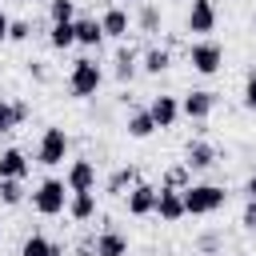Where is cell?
<instances>
[{
  "label": "cell",
  "instance_id": "6da1fadb",
  "mask_svg": "<svg viewBox=\"0 0 256 256\" xmlns=\"http://www.w3.org/2000/svg\"><path fill=\"white\" fill-rule=\"evenodd\" d=\"M100 84H104V68H100L92 56H80V60L68 68V96L92 100V96L100 92Z\"/></svg>",
  "mask_w": 256,
  "mask_h": 256
},
{
  "label": "cell",
  "instance_id": "7a4b0ae2",
  "mask_svg": "<svg viewBox=\"0 0 256 256\" xmlns=\"http://www.w3.org/2000/svg\"><path fill=\"white\" fill-rule=\"evenodd\" d=\"M180 196H184V216H212L228 204V192L220 184H188Z\"/></svg>",
  "mask_w": 256,
  "mask_h": 256
},
{
  "label": "cell",
  "instance_id": "3957f363",
  "mask_svg": "<svg viewBox=\"0 0 256 256\" xmlns=\"http://www.w3.org/2000/svg\"><path fill=\"white\" fill-rule=\"evenodd\" d=\"M68 148H72L68 132H64L60 124H48V128L40 132V144H36V164L56 168V164H64V160H68Z\"/></svg>",
  "mask_w": 256,
  "mask_h": 256
},
{
  "label": "cell",
  "instance_id": "277c9868",
  "mask_svg": "<svg viewBox=\"0 0 256 256\" xmlns=\"http://www.w3.org/2000/svg\"><path fill=\"white\" fill-rule=\"evenodd\" d=\"M32 208H36L40 216H64V208H68V188H64V180H56V176L40 180V184L32 188Z\"/></svg>",
  "mask_w": 256,
  "mask_h": 256
},
{
  "label": "cell",
  "instance_id": "5b68a950",
  "mask_svg": "<svg viewBox=\"0 0 256 256\" xmlns=\"http://www.w3.org/2000/svg\"><path fill=\"white\" fill-rule=\"evenodd\" d=\"M188 64H192V72H200V76H216V72L224 68V48H220L216 40H192V44H188Z\"/></svg>",
  "mask_w": 256,
  "mask_h": 256
},
{
  "label": "cell",
  "instance_id": "8992f818",
  "mask_svg": "<svg viewBox=\"0 0 256 256\" xmlns=\"http://www.w3.org/2000/svg\"><path fill=\"white\" fill-rule=\"evenodd\" d=\"M64 188H68V192H96V160L76 156V160L64 168Z\"/></svg>",
  "mask_w": 256,
  "mask_h": 256
},
{
  "label": "cell",
  "instance_id": "52a82bcc",
  "mask_svg": "<svg viewBox=\"0 0 256 256\" xmlns=\"http://www.w3.org/2000/svg\"><path fill=\"white\" fill-rule=\"evenodd\" d=\"M216 4L212 0H192L188 4V16H184V28L192 32V36H208V32H216Z\"/></svg>",
  "mask_w": 256,
  "mask_h": 256
},
{
  "label": "cell",
  "instance_id": "ba28073f",
  "mask_svg": "<svg viewBox=\"0 0 256 256\" xmlns=\"http://www.w3.org/2000/svg\"><path fill=\"white\" fill-rule=\"evenodd\" d=\"M96 20H100V32H104V40H128V32H132V16H128V8H124V4H112V8H104Z\"/></svg>",
  "mask_w": 256,
  "mask_h": 256
},
{
  "label": "cell",
  "instance_id": "9c48e42d",
  "mask_svg": "<svg viewBox=\"0 0 256 256\" xmlns=\"http://www.w3.org/2000/svg\"><path fill=\"white\" fill-rule=\"evenodd\" d=\"M212 112H216V92H208V88H192V92L180 100V116H188V120H196V124H204Z\"/></svg>",
  "mask_w": 256,
  "mask_h": 256
},
{
  "label": "cell",
  "instance_id": "30bf717a",
  "mask_svg": "<svg viewBox=\"0 0 256 256\" xmlns=\"http://www.w3.org/2000/svg\"><path fill=\"white\" fill-rule=\"evenodd\" d=\"M152 208H156V184L136 180V184L124 192V212H128V216H152Z\"/></svg>",
  "mask_w": 256,
  "mask_h": 256
},
{
  "label": "cell",
  "instance_id": "8fae6325",
  "mask_svg": "<svg viewBox=\"0 0 256 256\" xmlns=\"http://www.w3.org/2000/svg\"><path fill=\"white\" fill-rule=\"evenodd\" d=\"M136 72H140V48L120 44V48H116V56H112V76H116V84H132V80H136Z\"/></svg>",
  "mask_w": 256,
  "mask_h": 256
},
{
  "label": "cell",
  "instance_id": "7c38bea8",
  "mask_svg": "<svg viewBox=\"0 0 256 256\" xmlns=\"http://www.w3.org/2000/svg\"><path fill=\"white\" fill-rule=\"evenodd\" d=\"M216 160H220V156H216V148H212L208 140H188V144H184V160H180V164H184L188 172H208Z\"/></svg>",
  "mask_w": 256,
  "mask_h": 256
},
{
  "label": "cell",
  "instance_id": "4fadbf2b",
  "mask_svg": "<svg viewBox=\"0 0 256 256\" xmlns=\"http://www.w3.org/2000/svg\"><path fill=\"white\" fill-rule=\"evenodd\" d=\"M132 28H136L140 36H160V28H164V8H160L156 0H144V4L136 8V16H132Z\"/></svg>",
  "mask_w": 256,
  "mask_h": 256
},
{
  "label": "cell",
  "instance_id": "5bb4252c",
  "mask_svg": "<svg viewBox=\"0 0 256 256\" xmlns=\"http://www.w3.org/2000/svg\"><path fill=\"white\" fill-rule=\"evenodd\" d=\"M148 116H152V124H156V128H172V124L180 120V100H176V96H168V92H160V96H152V100H148Z\"/></svg>",
  "mask_w": 256,
  "mask_h": 256
},
{
  "label": "cell",
  "instance_id": "9a60e30c",
  "mask_svg": "<svg viewBox=\"0 0 256 256\" xmlns=\"http://www.w3.org/2000/svg\"><path fill=\"white\" fill-rule=\"evenodd\" d=\"M164 224H176V220H184V196L176 192V188H156V208H152Z\"/></svg>",
  "mask_w": 256,
  "mask_h": 256
},
{
  "label": "cell",
  "instance_id": "2e32d148",
  "mask_svg": "<svg viewBox=\"0 0 256 256\" xmlns=\"http://www.w3.org/2000/svg\"><path fill=\"white\" fill-rule=\"evenodd\" d=\"M32 168V160L20 148H0V180H24Z\"/></svg>",
  "mask_w": 256,
  "mask_h": 256
},
{
  "label": "cell",
  "instance_id": "e0dca14e",
  "mask_svg": "<svg viewBox=\"0 0 256 256\" xmlns=\"http://www.w3.org/2000/svg\"><path fill=\"white\" fill-rule=\"evenodd\" d=\"M96 256H128V236L112 224H104L96 232Z\"/></svg>",
  "mask_w": 256,
  "mask_h": 256
},
{
  "label": "cell",
  "instance_id": "ac0fdd59",
  "mask_svg": "<svg viewBox=\"0 0 256 256\" xmlns=\"http://www.w3.org/2000/svg\"><path fill=\"white\" fill-rule=\"evenodd\" d=\"M96 208H100V200H96V192H68V216L76 220V224H88L92 216H96Z\"/></svg>",
  "mask_w": 256,
  "mask_h": 256
},
{
  "label": "cell",
  "instance_id": "d6986e66",
  "mask_svg": "<svg viewBox=\"0 0 256 256\" xmlns=\"http://www.w3.org/2000/svg\"><path fill=\"white\" fill-rule=\"evenodd\" d=\"M168 64H172V48L152 44V48H144V52H140V72H144V76H164V72H168Z\"/></svg>",
  "mask_w": 256,
  "mask_h": 256
},
{
  "label": "cell",
  "instance_id": "ffe728a7",
  "mask_svg": "<svg viewBox=\"0 0 256 256\" xmlns=\"http://www.w3.org/2000/svg\"><path fill=\"white\" fill-rule=\"evenodd\" d=\"M72 28H76V44L80 48H100L104 44V32H100V20L96 16H76Z\"/></svg>",
  "mask_w": 256,
  "mask_h": 256
},
{
  "label": "cell",
  "instance_id": "44dd1931",
  "mask_svg": "<svg viewBox=\"0 0 256 256\" xmlns=\"http://www.w3.org/2000/svg\"><path fill=\"white\" fill-rule=\"evenodd\" d=\"M20 256H64V244H60V240H48V236H40V232H32V236H24Z\"/></svg>",
  "mask_w": 256,
  "mask_h": 256
},
{
  "label": "cell",
  "instance_id": "7402d4cb",
  "mask_svg": "<svg viewBox=\"0 0 256 256\" xmlns=\"http://www.w3.org/2000/svg\"><path fill=\"white\" fill-rule=\"evenodd\" d=\"M124 132H128L132 140H148V136L156 132V124H152L148 108H132V112L124 116Z\"/></svg>",
  "mask_w": 256,
  "mask_h": 256
},
{
  "label": "cell",
  "instance_id": "603a6c76",
  "mask_svg": "<svg viewBox=\"0 0 256 256\" xmlns=\"http://www.w3.org/2000/svg\"><path fill=\"white\" fill-rule=\"evenodd\" d=\"M136 180H140V168L124 164V168H116V172H112V176L104 180V192H108V196H120V200H124V192H128V188H132Z\"/></svg>",
  "mask_w": 256,
  "mask_h": 256
},
{
  "label": "cell",
  "instance_id": "cb8c5ba5",
  "mask_svg": "<svg viewBox=\"0 0 256 256\" xmlns=\"http://www.w3.org/2000/svg\"><path fill=\"white\" fill-rule=\"evenodd\" d=\"M76 20V0H48V24H72Z\"/></svg>",
  "mask_w": 256,
  "mask_h": 256
},
{
  "label": "cell",
  "instance_id": "d4e9b609",
  "mask_svg": "<svg viewBox=\"0 0 256 256\" xmlns=\"http://www.w3.org/2000/svg\"><path fill=\"white\" fill-rule=\"evenodd\" d=\"M48 44H52L56 52L72 48V44H76V28H72V24H52V28H48Z\"/></svg>",
  "mask_w": 256,
  "mask_h": 256
},
{
  "label": "cell",
  "instance_id": "484cf974",
  "mask_svg": "<svg viewBox=\"0 0 256 256\" xmlns=\"http://www.w3.org/2000/svg\"><path fill=\"white\" fill-rule=\"evenodd\" d=\"M160 184H164V188H176V192H184V188L192 184V172H188L184 164H172V168L164 172V180H160Z\"/></svg>",
  "mask_w": 256,
  "mask_h": 256
},
{
  "label": "cell",
  "instance_id": "4316f807",
  "mask_svg": "<svg viewBox=\"0 0 256 256\" xmlns=\"http://www.w3.org/2000/svg\"><path fill=\"white\" fill-rule=\"evenodd\" d=\"M0 204H8V208L24 204V180H0Z\"/></svg>",
  "mask_w": 256,
  "mask_h": 256
},
{
  "label": "cell",
  "instance_id": "83f0119b",
  "mask_svg": "<svg viewBox=\"0 0 256 256\" xmlns=\"http://www.w3.org/2000/svg\"><path fill=\"white\" fill-rule=\"evenodd\" d=\"M20 124H16V108H12V96H0V136H8V132H16Z\"/></svg>",
  "mask_w": 256,
  "mask_h": 256
},
{
  "label": "cell",
  "instance_id": "f1b7e54d",
  "mask_svg": "<svg viewBox=\"0 0 256 256\" xmlns=\"http://www.w3.org/2000/svg\"><path fill=\"white\" fill-rule=\"evenodd\" d=\"M32 36V20H8V40L12 44H24Z\"/></svg>",
  "mask_w": 256,
  "mask_h": 256
},
{
  "label": "cell",
  "instance_id": "f546056e",
  "mask_svg": "<svg viewBox=\"0 0 256 256\" xmlns=\"http://www.w3.org/2000/svg\"><path fill=\"white\" fill-rule=\"evenodd\" d=\"M220 244H224V236H220V232H204V236L196 240V248H200V252H208V256H212V252H220Z\"/></svg>",
  "mask_w": 256,
  "mask_h": 256
},
{
  "label": "cell",
  "instance_id": "4dcf8cb0",
  "mask_svg": "<svg viewBox=\"0 0 256 256\" xmlns=\"http://www.w3.org/2000/svg\"><path fill=\"white\" fill-rule=\"evenodd\" d=\"M240 228H244V232H256V200L244 204V212H240Z\"/></svg>",
  "mask_w": 256,
  "mask_h": 256
},
{
  "label": "cell",
  "instance_id": "1f68e13d",
  "mask_svg": "<svg viewBox=\"0 0 256 256\" xmlns=\"http://www.w3.org/2000/svg\"><path fill=\"white\" fill-rule=\"evenodd\" d=\"M244 108L256 112V72H248V80H244Z\"/></svg>",
  "mask_w": 256,
  "mask_h": 256
},
{
  "label": "cell",
  "instance_id": "d6a6232c",
  "mask_svg": "<svg viewBox=\"0 0 256 256\" xmlns=\"http://www.w3.org/2000/svg\"><path fill=\"white\" fill-rule=\"evenodd\" d=\"M28 76H32L36 84H48V68H44V60H28Z\"/></svg>",
  "mask_w": 256,
  "mask_h": 256
},
{
  "label": "cell",
  "instance_id": "836d02e7",
  "mask_svg": "<svg viewBox=\"0 0 256 256\" xmlns=\"http://www.w3.org/2000/svg\"><path fill=\"white\" fill-rule=\"evenodd\" d=\"M12 108H16V124H24V120L32 116V104H28V100H12Z\"/></svg>",
  "mask_w": 256,
  "mask_h": 256
},
{
  "label": "cell",
  "instance_id": "e575fe53",
  "mask_svg": "<svg viewBox=\"0 0 256 256\" xmlns=\"http://www.w3.org/2000/svg\"><path fill=\"white\" fill-rule=\"evenodd\" d=\"M244 192H248V200H256V172L244 180Z\"/></svg>",
  "mask_w": 256,
  "mask_h": 256
},
{
  "label": "cell",
  "instance_id": "d590c367",
  "mask_svg": "<svg viewBox=\"0 0 256 256\" xmlns=\"http://www.w3.org/2000/svg\"><path fill=\"white\" fill-rule=\"evenodd\" d=\"M4 40H8V16L0 12V44H4Z\"/></svg>",
  "mask_w": 256,
  "mask_h": 256
},
{
  "label": "cell",
  "instance_id": "8d00e7d4",
  "mask_svg": "<svg viewBox=\"0 0 256 256\" xmlns=\"http://www.w3.org/2000/svg\"><path fill=\"white\" fill-rule=\"evenodd\" d=\"M124 4H132V8H140V4H144V0H124Z\"/></svg>",
  "mask_w": 256,
  "mask_h": 256
},
{
  "label": "cell",
  "instance_id": "74e56055",
  "mask_svg": "<svg viewBox=\"0 0 256 256\" xmlns=\"http://www.w3.org/2000/svg\"><path fill=\"white\" fill-rule=\"evenodd\" d=\"M252 32H256V16H252Z\"/></svg>",
  "mask_w": 256,
  "mask_h": 256
},
{
  "label": "cell",
  "instance_id": "f35d334b",
  "mask_svg": "<svg viewBox=\"0 0 256 256\" xmlns=\"http://www.w3.org/2000/svg\"><path fill=\"white\" fill-rule=\"evenodd\" d=\"M0 228H4V224H0Z\"/></svg>",
  "mask_w": 256,
  "mask_h": 256
},
{
  "label": "cell",
  "instance_id": "ab89813d",
  "mask_svg": "<svg viewBox=\"0 0 256 256\" xmlns=\"http://www.w3.org/2000/svg\"><path fill=\"white\" fill-rule=\"evenodd\" d=\"M20 4H24V0H20Z\"/></svg>",
  "mask_w": 256,
  "mask_h": 256
}]
</instances>
